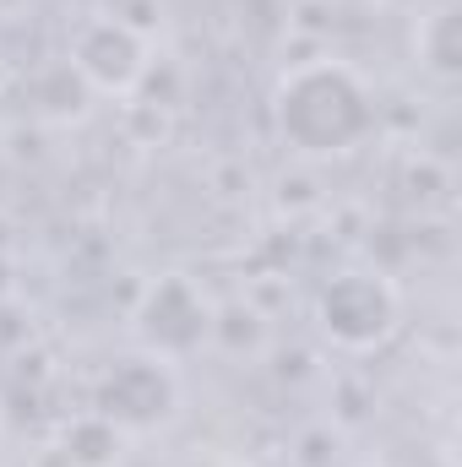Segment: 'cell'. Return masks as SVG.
Listing matches in <instances>:
<instances>
[{"label": "cell", "mask_w": 462, "mask_h": 467, "mask_svg": "<svg viewBox=\"0 0 462 467\" xmlns=\"http://www.w3.org/2000/svg\"><path fill=\"white\" fill-rule=\"evenodd\" d=\"M272 119L289 152L310 163L343 158L375 130V93L348 60H332V55L299 60L294 71H283L272 93Z\"/></svg>", "instance_id": "cell-1"}, {"label": "cell", "mask_w": 462, "mask_h": 467, "mask_svg": "<svg viewBox=\"0 0 462 467\" xmlns=\"http://www.w3.org/2000/svg\"><path fill=\"white\" fill-rule=\"evenodd\" d=\"M403 321V299L392 288L386 272H370V266H348L338 277L321 283L316 294V327L332 348L348 353H370L381 348Z\"/></svg>", "instance_id": "cell-2"}, {"label": "cell", "mask_w": 462, "mask_h": 467, "mask_svg": "<svg viewBox=\"0 0 462 467\" xmlns=\"http://www.w3.org/2000/svg\"><path fill=\"white\" fill-rule=\"evenodd\" d=\"M66 66L82 77L88 93H136L152 71V44L136 22H125L120 11H93L71 27V44H66Z\"/></svg>", "instance_id": "cell-3"}, {"label": "cell", "mask_w": 462, "mask_h": 467, "mask_svg": "<svg viewBox=\"0 0 462 467\" xmlns=\"http://www.w3.org/2000/svg\"><path fill=\"white\" fill-rule=\"evenodd\" d=\"M131 321H136L142 348L158 353V358H169V364H174V358H191L202 343H213V332H218V310H213V299H207L202 283L185 277V272H163V277H152V283L142 288Z\"/></svg>", "instance_id": "cell-4"}, {"label": "cell", "mask_w": 462, "mask_h": 467, "mask_svg": "<svg viewBox=\"0 0 462 467\" xmlns=\"http://www.w3.org/2000/svg\"><path fill=\"white\" fill-rule=\"evenodd\" d=\"M93 413L104 424H115L120 435H142V430H158L180 413V380H174V364L158 358V353H131L120 358L115 369L99 380L93 391Z\"/></svg>", "instance_id": "cell-5"}, {"label": "cell", "mask_w": 462, "mask_h": 467, "mask_svg": "<svg viewBox=\"0 0 462 467\" xmlns=\"http://www.w3.org/2000/svg\"><path fill=\"white\" fill-rule=\"evenodd\" d=\"M414 55H419V66H425V77L457 82V71H462V11L457 5H436V11L419 16Z\"/></svg>", "instance_id": "cell-6"}, {"label": "cell", "mask_w": 462, "mask_h": 467, "mask_svg": "<svg viewBox=\"0 0 462 467\" xmlns=\"http://www.w3.org/2000/svg\"><path fill=\"white\" fill-rule=\"evenodd\" d=\"M22 5H33V0H0V11H22Z\"/></svg>", "instance_id": "cell-7"}]
</instances>
